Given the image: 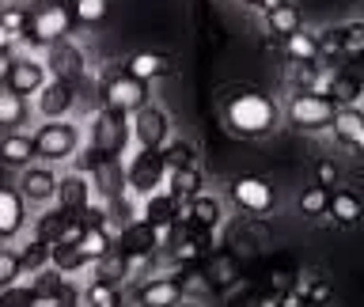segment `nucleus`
I'll use <instances>...</instances> for the list:
<instances>
[{
	"mask_svg": "<svg viewBox=\"0 0 364 307\" xmlns=\"http://www.w3.org/2000/svg\"><path fill=\"white\" fill-rule=\"evenodd\" d=\"M220 118L228 125V133L258 141V136H269L281 125V102L258 87H235L220 102Z\"/></svg>",
	"mask_w": 364,
	"mask_h": 307,
	"instance_id": "nucleus-1",
	"label": "nucleus"
},
{
	"mask_svg": "<svg viewBox=\"0 0 364 307\" xmlns=\"http://www.w3.org/2000/svg\"><path fill=\"white\" fill-rule=\"evenodd\" d=\"M31 144H34V159L38 163H68V159H76V152L84 148V129H80L76 122H42L38 129L31 133Z\"/></svg>",
	"mask_w": 364,
	"mask_h": 307,
	"instance_id": "nucleus-2",
	"label": "nucleus"
},
{
	"mask_svg": "<svg viewBox=\"0 0 364 307\" xmlns=\"http://www.w3.org/2000/svg\"><path fill=\"white\" fill-rule=\"evenodd\" d=\"M129 144H133L129 114H118V110H107V107H99L95 114H91L87 148L99 159H125L129 156Z\"/></svg>",
	"mask_w": 364,
	"mask_h": 307,
	"instance_id": "nucleus-3",
	"label": "nucleus"
},
{
	"mask_svg": "<svg viewBox=\"0 0 364 307\" xmlns=\"http://www.w3.org/2000/svg\"><path fill=\"white\" fill-rule=\"evenodd\" d=\"M338 107L330 102L323 91H292L289 102L281 107V122L292 125L296 133H323L330 129V122H334Z\"/></svg>",
	"mask_w": 364,
	"mask_h": 307,
	"instance_id": "nucleus-4",
	"label": "nucleus"
},
{
	"mask_svg": "<svg viewBox=\"0 0 364 307\" xmlns=\"http://www.w3.org/2000/svg\"><path fill=\"white\" fill-rule=\"evenodd\" d=\"M164 182H167V163L159 156V148H136L133 156H125V193H133L136 201L164 190Z\"/></svg>",
	"mask_w": 364,
	"mask_h": 307,
	"instance_id": "nucleus-5",
	"label": "nucleus"
},
{
	"mask_svg": "<svg viewBox=\"0 0 364 307\" xmlns=\"http://www.w3.org/2000/svg\"><path fill=\"white\" fill-rule=\"evenodd\" d=\"M73 31H76V19H73V11H68V4H38V8H31V16H27V31H23V42H31V45H50V42H61V38H73Z\"/></svg>",
	"mask_w": 364,
	"mask_h": 307,
	"instance_id": "nucleus-6",
	"label": "nucleus"
},
{
	"mask_svg": "<svg viewBox=\"0 0 364 307\" xmlns=\"http://www.w3.org/2000/svg\"><path fill=\"white\" fill-rule=\"evenodd\" d=\"M152 84H144V80H136L129 76L125 68H110L107 80L99 84V99H102V107L107 110H118V114H133V110H141L144 102H152V91H148Z\"/></svg>",
	"mask_w": 364,
	"mask_h": 307,
	"instance_id": "nucleus-7",
	"label": "nucleus"
},
{
	"mask_svg": "<svg viewBox=\"0 0 364 307\" xmlns=\"http://www.w3.org/2000/svg\"><path fill=\"white\" fill-rule=\"evenodd\" d=\"M228 201L247 216H266V212L277 209V190H273V182L262 178V175H239V178H232V186H228Z\"/></svg>",
	"mask_w": 364,
	"mask_h": 307,
	"instance_id": "nucleus-8",
	"label": "nucleus"
},
{
	"mask_svg": "<svg viewBox=\"0 0 364 307\" xmlns=\"http://www.w3.org/2000/svg\"><path fill=\"white\" fill-rule=\"evenodd\" d=\"M42 65H46V72H50V80H65V84L87 80V57H84V50H80L73 38H61V42L46 45Z\"/></svg>",
	"mask_w": 364,
	"mask_h": 307,
	"instance_id": "nucleus-9",
	"label": "nucleus"
},
{
	"mask_svg": "<svg viewBox=\"0 0 364 307\" xmlns=\"http://www.w3.org/2000/svg\"><path fill=\"white\" fill-rule=\"evenodd\" d=\"M129 133L136 148H164V141L171 136V114L156 102H144L141 110L129 114Z\"/></svg>",
	"mask_w": 364,
	"mask_h": 307,
	"instance_id": "nucleus-10",
	"label": "nucleus"
},
{
	"mask_svg": "<svg viewBox=\"0 0 364 307\" xmlns=\"http://www.w3.org/2000/svg\"><path fill=\"white\" fill-rule=\"evenodd\" d=\"M46 80H50V72H46V65L38 61V57L16 53V57L8 61L4 87L16 91V95H23V99H34V95H38V91L46 87Z\"/></svg>",
	"mask_w": 364,
	"mask_h": 307,
	"instance_id": "nucleus-11",
	"label": "nucleus"
},
{
	"mask_svg": "<svg viewBox=\"0 0 364 307\" xmlns=\"http://www.w3.org/2000/svg\"><path fill=\"white\" fill-rule=\"evenodd\" d=\"M182 284H178V273H164V277H144L141 284L133 289L129 303L133 307H175L182 303Z\"/></svg>",
	"mask_w": 364,
	"mask_h": 307,
	"instance_id": "nucleus-12",
	"label": "nucleus"
},
{
	"mask_svg": "<svg viewBox=\"0 0 364 307\" xmlns=\"http://www.w3.org/2000/svg\"><path fill=\"white\" fill-rule=\"evenodd\" d=\"M76 110V84L65 80H46V87L34 95V114L42 122H61Z\"/></svg>",
	"mask_w": 364,
	"mask_h": 307,
	"instance_id": "nucleus-13",
	"label": "nucleus"
},
{
	"mask_svg": "<svg viewBox=\"0 0 364 307\" xmlns=\"http://www.w3.org/2000/svg\"><path fill=\"white\" fill-rule=\"evenodd\" d=\"M23 201L42 209V205H53V193H57V171L50 163H27L19 171V186Z\"/></svg>",
	"mask_w": 364,
	"mask_h": 307,
	"instance_id": "nucleus-14",
	"label": "nucleus"
},
{
	"mask_svg": "<svg viewBox=\"0 0 364 307\" xmlns=\"http://www.w3.org/2000/svg\"><path fill=\"white\" fill-rule=\"evenodd\" d=\"M57 209L65 212H84L95 205V186L84 171H68V175H57V193H53Z\"/></svg>",
	"mask_w": 364,
	"mask_h": 307,
	"instance_id": "nucleus-15",
	"label": "nucleus"
},
{
	"mask_svg": "<svg viewBox=\"0 0 364 307\" xmlns=\"http://www.w3.org/2000/svg\"><path fill=\"white\" fill-rule=\"evenodd\" d=\"M330 133H334V141L346 152L364 159V110L360 107H338L334 122H330Z\"/></svg>",
	"mask_w": 364,
	"mask_h": 307,
	"instance_id": "nucleus-16",
	"label": "nucleus"
},
{
	"mask_svg": "<svg viewBox=\"0 0 364 307\" xmlns=\"http://www.w3.org/2000/svg\"><path fill=\"white\" fill-rule=\"evenodd\" d=\"M27 232V201L16 186H0V243H11Z\"/></svg>",
	"mask_w": 364,
	"mask_h": 307,
	"instance_id": "nucleus-17",
	"label": "nucleus"
},
{
	"mask_svg": "<svg viewBox=\"0 0 364 307\" xmlns=\"http://www.w3.org/2000/svg\"><path fill=\"white\" fill-rule=\"evenodd\" d=\"M323 95L334 102V107H357L364 99V76L353 72V68H338L334 76H326Z\"/></svg>",
	"mask_w": 364,
	"mask_h": 307,
	"instance_id": "nucleus-18",
	"label": "nucleus"
},
{
	"mask_svg": "<svg viewBox=\"0 0 364 307\" xmlns=\"http://www.w3.org/2000/svg\"><path fill=\"white\" fill-rule=\"evenodd\" d=\"M318 45H323V53H346V57H353L357 50H364V19L326 27V34H318Z\"/></svg>",
	"mask_w": 364,
	"mask_h": 307,
	"instance_id": "nucleus-19",
	"label": "nucleus"
},
{
	"mask_svg": "<svg viewBox=\"0 0 364 307\" xmlns=\"http://www.w3.org/2000/svg\"><path fill=\"white\" fill-rule=\"evenodd\" d=\"M224 224V201L220 198H213V193H198V198H190V220L182 224V227H190V232H198V235H209L213 227H220Z\"/></svg>",
	"mask_w": 364,
	"mask_h": 307,
	"instance_id": "nucleus-20",
	"label": "nucleus"
},
{
	"mask_svg": "<svg viewBox=\"0 0 364 307\" xmlns=\"http://www.w3.org/2000/svg\"><path fill=\"white\" fill-rule=\"evenodd\" d=\"M281 50L284 57H289L292 65H300V68H311L318 65V57H323V45H318V34L315 31H292V34H284L281 38Z\"/></svg>",
	"mask_w": 364,
	"mask_h": 307,
	"instance_id": "nucleus-21",
	"label": "nucleus"
},
{
	"mask_svg": "<svg viewBox=\"0 0 364 307\" xmlns=\"http://www.w3.org/2000/svg\"><path fill=\"white\" fill-rule=\"evenodd\" d=\"M125 72L136 76V80H144V84H152V80H164L171 76V57L167 53H159V50H141V53H133V57H125Z\"/></svg>",
	"mask_w": 364,
	"mask_h": 307,
	"instance_id": "nucleus-22",
	"label": "nucleus"
},
{
	"mask_svg": "<svg viewBox=\"0 0 364 307\" xmlns=\"http://www.w3.org/2000/svg\"><path fill=\"white\" fill-rule=\"evenodd\" d=\"M326 216H330L338 227H357V224L364 220V201H360V193H353V190H330Z\"/></svg>",
	"mask_w": 364,
	"mask_h": 307,
	"instance_id": "nucleus-23",
	"label": "nucleus"
},
{
	"mask_svg": "<svg viewBox=\"0 0 364 307\" xmlns=\"http://www.w3.org/2000/svg\"><path fill=\"white\" fill-rule=\"evenodd\" d=\"M0 163H8V167H16V171H23L27 163H34V144H31V133L11 129V133L0 136Z\"/></svg>",
	"mask_w": 364,
	"mask_h": 307,
	"instance_id": "nucleus-24",
	"label": "nucleus"
},
{
	"mask_svg": "<svg viewBox=\"0 0 364 307\" xmlns=\"http://www.w3.org/2000/svg\"><path fill=\"white\" fill-rule=\"evenodd\" d=\"M164 190H167L175 201H190V198H198V193L205 190V186H201V171H198V163L167 171V182H164Z\"/></svg>",
	"mask_w": 364,
	"mask_h": 307,
	"instance_id": "nucleus-25",
	"label": "nucleus"
},
{
	"mask_svg": "<svg viewBox=\"0 0 364 307\" xmlns=\"http://www.w3.org/2000/svg\"><path fill=\"white\" fill-rule=\"evenodd\" d=\"M23 122H31V99L16 95V91H8L0 84V129H19Z\"/></svg>",
	"mask_w": 364,
	"mask_h": 307,
	"instance_id": "nucleus-26",
	"label": "nucleus"
},
{
	"mask_svg": "<svg viewBox=\"0 0 364 307\" xmlns=\"http://www.w3.org/2000/svg\"><path fill=\"white\" fill-rule=\"evenodd\" d=\"M80 303H84V307H125L122 284H110V281L91 277L84 289H80Z\"/></svg>",
	"mask_w": 364,
	"mask_h": 307,
	"instance_id": "nucleus-27",
	"label": "nucleus"
},
{
	"mask_svg": "<svg viewBox=\"0 0 364 307\" xmlns=\"http://www.w3.org/2000/svg\"><path fill=\"white\" fill-rule=\"evenodd\" d=\"M110 247H114V235H110L107 224H87L84 235L76 239V250H80V254H84L87 262H99Z\"/></svg>",
	"mask_w": 364,
	"mask_h": 307,
	"instance_id": "nucleus-28",
	"label": "nucleus"
},
{
	"mask_svg": "<svg viewBox=\"0 0 364 307\" xmlns=\"http://www.w3.org/2000/svg\"><path fill=\"white\" fill-rule=\"evenodd\" d=\"M65 220H68V212L65 209H46V212H38V220L31 224V239H38V243H46V247H53L57 239H61V227H65Z\"/></svg>",
	"mask_w": 364,
	"mask_h": 307,
	"instance_id": "nucleus-29",
	"label": "nucleus"
},
{
	"mask_svg": "<svg viewBox=\"0 0 364 307\" xmlns=\"http://www.w3.org/2000/svg\"><path fill=\"white\" fill-rule=\"evenodd\" d=\"M300 27H304V16H300V8H296L292 0H284L281 8H273L266 16V31L273 34V38H284V34H292Z\"/></svg>",
	"mask_w": 364,
	"mask_h": 307,
	"instance_id": "nucleus-30",
	"label": "nucleus"
},
{
	"mask_svg": "<svg viewBox=\"0 0 364 307\" xmlns=\"http://www.w3.org/2000/svg\"><path fill=\"white\" fill-rule=\"evenodd\" d=\"M326 205H330V190L311 182V186H304L300 198H296V212H300L304 220H318V216H326Z\"/></svg>",
	"mask_w": 364,
	"mask_h": 307,
	"instance_id": "nucleus-31",
	"label": "nucleus"
},
{
	"mask_svg": "<svg viewBox=\"0 0 364 307\" xmlns=\"http://www.w3.org/2000/svg\"><path fill=\"white\" fill-rule=\"evenodd\" d=\"M91 277L99 281H110V284H122L125 277H129V266H125V254L118 247H110L107 254H102L99 262H91Z\"/></svg>",
	"mask_w": 364,
	"mask_h": 307,
	"instance_id": "nucleus-32",
	"label": "nucleus"
},
{
	"mask_svg": "<svg viewBox=\"0 0 364 307\" xmlns=\"http://www.w3.org/2000/svg\"><path fill=\"white\" fill-rule=\"evenodd\" d=\"M76 27H102L110 19V0H73L68 4Z\"/></svg>",
	"mask_w": 364,
	"mask_h": 307,
	"instance_id": "nucleus-33",
	"label": "nucleus"
},
{
	"mask_svg": "<svg viewBox=\"0 0 364 307\" xmlns=\"http://www.w3.org/2000/svg\"><path fill=\"white\" fill-rule=\"evenodd\" d=\"M159 156H164L167 171L198 163V148H193V141H186V136H167L164 148H159Z\"/></svg>",
	"mask_w": 364,
	"mask_h": 307,
	"instance_id": "nucleus-34",
	"label": "nucleus"
},
{
	"mask_svg": "<svg viewBox=\"0 0 364 307\" xmlns=\"http://www.w3.org/2000/svg\"><path fill=\"white\" fill-rule=\"evenodd\" d=\"M0 307H42V292H38V284H8V289H0Z\"/></svg>",
	"mask_w": 364,
	"mask_h": 307,
	"instance_id": "nucleus-35",
	"label": "nucleus"
},
{
	"mask_svg": "<svg viewBox=\"0 0 364 307\" xmlns=\"http://www.w3.org/2000/svg\"><path fill=\"white\" fill-rule=\"evenodd\" d=\"M19 266H23V273H42L46 266H50V247L38 243V239L23 243V250H19Z\"/></svg>",
	"mask_w": 364,
	"mask_h": 307,
	"instance_id": "nucleus-36",
	"label": "nucleus"
},
{
	"mask_svg": "<svg viewBox=\"0 0 364 307\" xmlns=\"http://www.w3.org/2000/svg\"><path fill=\"white\" fill-rule=\"evenodd\" d=\"M27 16H31V8H23V4H4V8H0V23H4V31L11 34V38H23V31H27Z\"/></svg>",
	"mask_w": 364,
	"mask_h": 307,
	"instance_id": "nucleus-37",
	"label": "nucleus"
},
{
	"mask_svg": "<svg viewBox=\"0 0 364 307\" xmlns=\"http://www.w3.org/2000/svg\"><path fill=\"white\" fill-rule=\"evenodd\" d=\"M23 281V266H19V250L11 247H0V289Z\"/></svg>",
	"mask_w": 364,
	"mask_h": 307,
	"instance_id": "nucleus-38",
	"label": "nucleus"
},
{
	"mask_svg": "<svg viewBox=\"0 0 364 307\" xmlns=\"http://www.w3.org/2000/svg\"><path fill=\"white\" fill-rule=\"evenodd\" d=\"M304 300H307V307H330V300H334V289H330V284H326L323 277H315Z\"/></svg>",
	"mask_w": 364,
	"mask_h": 307,
	"instance_id": "nucleus-39",
	"label": "nucleus"
},
{
	"mask_svg": "<svg viewBox=\"0 0 364 307\" xmlns=\"http://www.w3.org/2000/svg\"><path fill=\"white\" fill-rule=\"evenodd\" d=\"M315 182L326 186V190H334V182H338V163L334 159H318L315 163Z\"/></svg>",
	"mask_w": 364,
	"mask_h": 307,
	"instance_id": "nucleus-40",
	"label": "nucleus"
},
{
	"mask_svg": "<svg viewBox=\"0 0 364 307\" xmlns=\"http://www.w3.org/2000/svg\"><path fill=\"white\" fill-rule=\"evenodd\" d=\"M277 307H307V300L296 292H284V296H277Z\"/></svg>",
	"mask_w": 364,
	"mask_h": 307,
	"instance_id": "nucleus-41",
	"label": "nucleus"
},
{
	"mask_svg": "<svg viewBox=\"0 0 364 307\" xmlns=\"http://www.w3.org/2000/svg\"><path fill=\"white\" fill-rule=\"evenodd\" d=\"M11 57H16V53H11V45H8V50H0V84H4V72H8V61H11Z\"/></svg>",
	"mask_w": 364,
	"mask_h": 307,
	"instance_id": "nucleus-42",
	"label": "nucleus"
},
{
	"mask_svg": "<svg viewBox=\"0 0 364 307\" xmlns=\"http://www.w3.org/2000/svg\"><path fill=\"white\" fill-rule=\"evenodd\" d=\"M281 4H284V0H258L255 8H258V11H266V16H269V11H273V8H281Z\"/></svg>",
	"mask_w": 364,
	"mask_h": 307,
	"instance_id": "nucleus-43",
	"label": "nucleus"
},
{
	"mask_svg": "<svg viewBox=\"0 0 364 307\" xmlns=\"http://www.w3.org/2000/svg\"><path fill=\"white\" fill-rule=\"evenodd\" d=\"M175 307H201V303H193L190 296H186V300H182V303H175Z\"/></svg>",
	"mask_w": 364,
	"mask_h": 307,
	"instance_id": "nucleus-44",
	"label": "nucleus"
},
{
	"mask_svg": "<svg viewBox=\"0 0 364 307\" xmlns=\"http://www.w3.org/2000/svg\"><path fill=\"white\" fill-rule=\"evenodd\" d=\"M239 4H247V8H255V4H258V0H239Z\"/></svg>",
	"mask_w": 364,
	"mask_h": 307,
	"instance_id": "nucleus-45",
	"label": "nucleus"
},
{
	"mask_svg": "<svg viewBox=\"0 0 364 307\" xmlns=\"http://www.w3.org/2000/svg\"><path fill=\"white\" fill-rule=\"evenodd\" d=\"M50 4H73V0H50Z\"/></svg>",
	"mask_w": 364,
	"mask_h": 307,
	"instance_id": "nucleus-46",
	"label": "nucleus"
},
{
	"mask_svg": "<svg viewBox=\"0 0 364 307\" xmlns=\"http://www.w3.org/2000/svg\"><path fill=\"white\" fill-rule=\"evenodd\" d=\"M0 8H4V0H0Z\"/></svg>",
	"mask_w": 364,
	"mask_h": 307,
	"instance_id": "nucleus-47",
	"label": "nucleus"
},
{
	"mask_svg": "<svg viewBox=\"0 0 364 307\" xmlns=\"http://www.w3.org/2000/svg\"><path fill=\"white\" fill-rule=\"evenodd\" d=\"M360 19H364V16H360Z\"/></svg>",
	"mask_w": 364,
	"mask_h": 307,
	"instance_id": "nucleus-48",
	"label": "nucleus"
}]
</instances>
